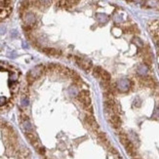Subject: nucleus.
<instances>
[{"label": "nucleus", "mask_w": 159, "mask_h": 159, "mask_svg": "<svg viewBox=\"0 0 159 159\" xmlns=\"http://www.w3.org/2000/svg\"><path fill=\"white\" fill-rule=\"evenodd\" d=\"M137 71H138V74L141 76H147V74L148 72V68L147 65H139L138 69H137Z\"/></svg>", "instance_id": "nucleus-13"}, {"label": "nucleus", "mask_w": 159, "mask_h": 159, "mask_svg": "<svg viewBox=\"0 0 159 159\" xmlns=\"http://www.w3.org/2000/svg\"><path fill=\"white\" fill-rule=\"evenodd\" d=\"M75 61H76V64L80 68L84 69V70H86V71H88L91 67H92V63L90 61H88V60H84V59H81V58H78V57H76L75 58Z\"/></svg>", "instance_id": "nucleus-7"}, {"label": "nucleus", "mask_w": 159, "mask_h": 159, "mask_svg": "<svg viewBox=\"0 0 159 159\" xmlns=\"http://www.w3.org/2000/svg\"><path fill=\"white\" fill-rule=\"evenodd\" d=\"M23 126L25 128V130L26 132H32V126L30 124V122L28 120H25L23 122Z\"/></svg>", "instance_id": "nucleus-17"}, {"label": "nucleus", "mask_w": 159, "mask_h": 159, "mask_svg": "<svg viewBox=\"0 0 159 159\" xmlns=\"http://www.w3.org/2000/svg\"><path fill=\"white\" fill-rule=\"evenodd\" d=\"M101 67H95L93 68V75L96 78H100L101 77Z\"/></svg>", "instance_id": "nucleus-16"}, {"label": "nucleus", "mask_w": 159, "mask_h": 159, "mask_svg": "<svg viewBox=\"0 0 159 159\" xmlns=\"http://www.w3.org/2000/svg\"><path fill=\"white\" fill-rule=\"evenodd\" d=\"M145 4L148 6V7H151V8H153V7H156L157 6V0H145Z\"/></svg>", "instance_id": "nucleus-18"}, {"label": "nucleus", "mask_w": 159, "mask_h": 159, "mask_svg": "<svg viewBox=\"0 0 159 159\" xmlns=\"http://www.w3.org/2000/svg\"><path fill=\"white\" fill-rule=\"evenodd\" d=\"M119 141H120V143L122 144L123 147H125L128 144H129L131 141L129 139V137H128L124 132H121L120 134H119Z\"/></svg>", "instance_id": "nucleus-12"}, {"label": "nucleus", "mask_w": 159, "mask_h": 159, "mask_svg": "<svg viewBox=\"0 0 159 159\" xmlns=\"http://www.w3.org/2000/svg\"><path fill=\"white\" fill-rule=\"evenodd\" d=\"M43 52L45 53V54H47V55H49V56H54V57L60 56V55L61 54V51L57 50V49H54V48H44Z\"/></svg>", "instance_id": "nucleus-11"}, {"label": "nucleus", "mask_w": 159, "mask_h": 159, "mask_svg": "<svg viewBox=\"0 0 159 159\" xmlns=\"http://www.w3.org/2000/svg\"><path fill=\"white\" fill-rule=\"evenodd\" d=\"M113 21L115 22V23L119 24V23H122L123 22V18L120 14H115L113 16Z\"/></svg>", "instance_id": "nucleus-20"}, {"label": "nucleus", "mask_w": 159, "mask_h": 159, "mask_svg": "<svg viewBox=\"0 0 159 159\" xmlns=\"http://www.w3.org/2000/svg\"><path fill=\"white\" fill-rule=\"evenodd\" d=\"M124 147L126 149L127 153L129 154L131 157H136L137 156V148H136V147H135L134 144L132 142H130L127 145H125Z\"/></svg>", "instance_id": "nucleus-9"}, {"label": "nucleus", "mask_w": 159, "mask_h": 159, "mask_svg": "<svg viewBox=\"0 0 159 159\" xmlns=\"http://www.w3.org/2000/svg\"><path fill=\"white\" fill-rule=\"evenodd\" d=\"M110 78H111V76H110V74L108 71H107V70H104V68H101V81H110Z\"/></svg>", "instance_id": "nucleus-15"}, {"label": "nucleus", "mask_w": 159, "mask_h": 159, "mask_svg": "<svg viewBox=\"0 0 159 159\" xmlns=\"http://www.w3.org/2000/svg\"><path fill=\"white\" fill-rule=\"evenodd\" d=\"M130 86H131V82L128 80V79H125V78L120 79L116 84L117 90L121 91V92H127L130 89Z\"/></svg>", "instance_id": "nucleus-6"}, {"label": "nucleus", "mask_w": 159, "mask_h": 159, "mask_svg": "<svg viewBox=\"0 0 159 159\" xmlns=\"http://www.w3.org/2000/svg\"><path fill=\"white\" fill-rule=\"evenodd\" d=\"M133 159H142V158H139V157L136 156V157H133Z\"/></svg>", "instance_id": "nucleus-25"}, {"label": "nucleus", "mask_w": 159, "mask_h": 159, "mask_svg": "<svg viewBox=\"0 0 159 159\" xmlns=\"http://www.w3.org/2000/svg\"><path fill=\"white\" fill-rule=\"evenodd\" d=\"M77 100L79 101V103L82 104V107L85 108L88 111H90L93 113V108H92V104H91V97L89 92L87 90H83L80 93H78L77 95Z\"/></svg>", "instance_id": "nucleus-1"}, {"label": "nucleus", "mask_w": 159, "mask_h": 159, "mask_svg": "<svg viewBox=\"0 0 159 159\" xmlns=\"http://www.w3.org/2000/svg\"><path fill=\"white\" fill-rule=\"evenodd\" d=\"M17 79H18L17 74H12V75H10V81L15 82V81H17Z\"/></svg>", "instance_id": "nucleus-22"}, {"label": "nucleus", "mask_w": 159, "mask_h": 159, "mask_svg": "<svg viewBox=\"0 0 159 159\" xmlns=\"http://www.w3.org/2000/svg\"><path fill=\"white\" fill-rule=\"evenodd\" d=\"M141 82H142L143 85L149 87V88H153L155 86V81L149 76H143V78L141 79Z\"/></svg>", "instance_id": "nucleus-10"}, {"label": "nucleus", "mask_w": 159, "mask_h": 159, "mask_svg": "<svg viewBox=\"0 0 159 159\" xmlns=\"http://www.w3.org/2000/svg\"><path fill=\"white\" fill-rule=\"evenodd\" d=\"M133 43L136 44V45L138 46V47H143L144 46L143 41L141 40V38H139V37H134L133 38Z\"/></svg>", "instance_id": "nucleus-19"}, {"label": "nucleus", "mask_w": 159, "mask_h": 159, "mask_svg": "<svg viewBox=\"0 0 159 159\" xmlns=\"http://www.w3.org/2000/svg\"><path fill=\"white\" fill-rule=\"evenodd\" d=\"M28 99H24L23 100V104L24 105H28Z\"/></svg>", "instance_id": "nucleus-24"}, {"label": "nucleus", "mask_w": 159, "mask_h": 159, "mask_svg": "<svg viewBox=\"0 0 159 159\" xmlns=\"http://www.w3.org/2000/svg\"><path fill=\"white\" fill-rule=\"evenodd\" d=\"M108 121L112 128H114V129H120L122 121L118 114H112V115L108 116Z\"/></svg>", "instance_id": "nucleus-4"}, {"label": "nucleus", "mask_w": 159, "mask_h": 159, "mask_svg": "<svg viewBox=\"0 0 159 159\" xmlns=\"http://www.w3.org/2000/svg\"><path fill=\"white\" fill-rule=\"evenodd\" d=\"M135 4H144L145 3V0H132Z\"/></svg>", "instance_id": "nucleus-23"}, {"label": "nucleus", "mask_w": 159, "mask_h": 159, "mask_svg": "<svg viewBox=\"0 0 159 159\" xmlns=\"http://www.w3.org/2000/svg\"><path fill=\"white\" fill-rule=\"evenodd\" d=\"M6 104V98H4V97H0V107H2Z\"/></svg>", "instance_id": "nucleus-21"}, {"label": "nucleus", "mask_w": 159, "mask_h": 159, "mask_svg": "<svg viewBox=\"0 0 159 159\" xmlns=\"http://www.w3.org/2000/svg\"><path fill=\"white\" fill-rule=\"evenodd\" d=\"M23 19L25 22V25L26 26H29V28H31V26L35 24V22H36V17H35V15L31 12L25 13Z\"/></svg>", "instance_id": "nucleus-5"}, {"label": "nucleus", "mask_w": 159, "mask_h": 159, "mask_svg": "<svg viewBox=\"0 0 159 159\" xmlns=\"http://www.w3.org/2000/svg\"><path fill=\"white\" fill-rule=\"evenodd\" d=\"M85 122L87 123V125L89 126L93 131L95 132H99L100 130V125L97 122L96 118L94 117L92 113H88L85 115Z\"/></svg>", "instance_id": "nucleus-3"}, {"label": "nucleus", "mask_w": 159, "mask_h": 159, "mask_svg": "<svg viewBox=\"0 0 159 159\" xmlns=\"http://www.w3.org/2000/svg\"><path fill=\"white\" fill-rule=\"evenodd\" d=\"M96 18H97V20H98L99 23L101 24V25L107 24L108 22V15L104 14V13H99V14H97Z\"/></svg>", "instance_id": "nucleus-14"}, {"label": "nucleus", "mask_w": 159, "mask_h": 159, "mask_svg": "<svg viewBox=\"0 0 159 159\" xmlns=\"http://www.w3.org/2000/svg\"><path fill=\"white\" fill-rule=\"evenodd\" d=\"M98 139H99V141L100 142L103 144L105 147L108 148V151L112 147V144H110V142H109V140H108V136H107V134L105 133H104V132H99L98 133Z\"/></svg>", "instance_id": "nucleus-8"}, {"label": "nucleus", "mask_w": 159, "mask_h": 159, "mask_svg": "<svg viewBox=\"0 0 159 159\" xmlns=\"http://www.w3.org/2000/svg\"><path fill=\"white\" fill-rule=\"evenodd\" d=\"M43 71H44L43 65H37V67L33 68L32 69H30V71L28 73V80L29 82L34 81L35 79H37L38 77H40L42 75Z\"/></svg>", "instance_id": "nucleus-2"}]
</instances>
